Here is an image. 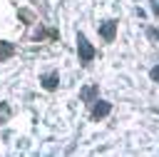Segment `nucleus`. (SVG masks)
Instances as JSON below:
<instances>
[{"label": "nucleus", "mask_w": 159, "mask_h": 157, "mask_svg": "<svg viewBox=\"0 0 159 157\" xmlns=\"http://www.w3.org/2000/svg\"><path fill=\"white\" fill-rule=\"evenodd\" d=\"M42 85H45V90H55V87H57V75H55V72L45 75V77H42Z\"/></svg>", "instance_id": "4"}, {"label": "nucleus", "mask_w": 159, "mask_h": 157, "mask_svg": "<svg viewBox=\"0 0 159 157\" xmlns=\"http://www.w3.org/2000/svg\"><path fill=\"white\" fill-rule=\"evenodd\" d=\"M114 32H117V22H114V20H107V22L99 25V35H102L104 40H112Z\"/></svg>", "instance_id": "3"}, {"label": "nucleus", "mask_w": 159, "mask_h": 157, "mask_svg": "<svg viewBox=\"0 0 159 157\" xmlns=\"http://www.w3.org/2000/svg\"><path fill=\"white\" fill-rule=\"evenodd\" d=\"M152 10H154V15H159V2H152Z\"/></svg>", "instance_id": "8"}, {"label": "nucleus", "mask_w": 159, "mask_h": 157, "mask_svg": "<svg viewBox=\"0 0 159 157\" xmlns=\"http://www.w3.org/2000/svg\"><path fill=\"white\" fill-rule=\"evenodd\" d=\"M149 75H152V80H154V82H159V65H157V67H152V70H149Z\"/></svg>", "instance_id": "6"}, {"label": "nucleus", "mask_w": 159, "mask_h": 157, "mask_svg": "<svg viewBox=\"0 0 159 157\" xmlns=\"http://www.w3.org/2000/svg\"><path fill=\"white\" fill-rule=\"evenodd\" d=\"M94 95H97V87H94V85H92V87H84V90H82V100H92Z\"/></svg>", "instance_id": "5"}, {"label": "nucleus", "mask_w": 159, "mask_h": 157, "mask_svg": "<svg viewBox=\"0 0 159 157\" xmlns=\"http://www.w3.org/2000/svg\"><path fill=\"white\" fill-rule=\"evenodd\" d=\"M109 110H112V105H109V102H104V100H97V102H94V107H92V117H94V120H99V117H107V115H109Z\"/></svg>", "instance_id": "2"}, {"label": "nucleus", "mask_w": 159, "mask_h": 157, "mask_svg": "<svg viewBox=\"0 0 159 157\" xmlns=\"http://www.w3.org/2000/svg\"><path fill=\"white\" fill-rule=\"evenodd\" d=\"M149 37H154V40H157V37H159V30H149Z\"/></svg>", "instance_id": "7"}, {"label": "nucleus", "mask_w": 159, "mask_h": 157, "mask_svg": "<svg viewBox=\"0 0 159 157\" xmlns=\"http://www.w3.org/2000/svg\"><path fill=\"white\" fill-rule=\"evenodd\" d=\"M77 50H80V60L82 62H92V57H94V47L87 42V37L80 32L77 35Z\"/></svg>", "instance_id": "1"}]
</instances>
